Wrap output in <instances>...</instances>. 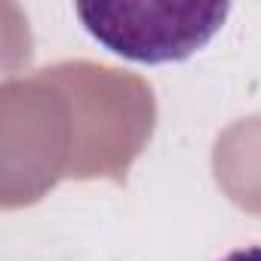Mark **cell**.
<instances>
[{"label":"cell","mask_w":261,"mask_h":261,"mask_svg":"<svg viewBox=\"0 0 261 261\" xmlns=\"http://www.w3.org/2000/svg\"><path fill=\"white\" fill-rule=\"evenodd\" d=\"M227 4H77L86 31L133 62H181L221 28Z\"/></svg>","instance_id":"cell-1"},{"label":"cell","mask_w":261,"mask_h":261,"mask_svg":"<svg viewBox=\"0 0 261 261\" xmlns=\"http://www.w3.org/2000/svg\"><path fill=\"white\" fill-rule=\"evenodd\" d=\"M224 261H261V246H249V249H237L230 252Z\"/></svg>","instance_id":"cell-2"}]
</instances>
